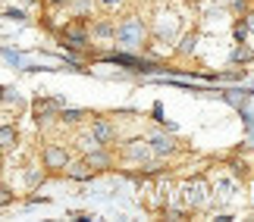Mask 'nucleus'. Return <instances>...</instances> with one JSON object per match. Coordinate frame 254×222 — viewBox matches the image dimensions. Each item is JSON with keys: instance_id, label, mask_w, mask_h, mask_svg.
<instances>
[{"instance_id": "obj_1", "label": "nucleus", "mask_w": 254, "mask_h": 222, "mask_svg": "<svg viewBox=\"0 0 254 222\" xmlns=\"http://www.w3.org/2000/svg\"><path fill=\"white\" fill-rule=\"evenodd\" d=\"M113 38H116V41H120L123 47H129V50H135V47H141V41H144V22H141V19H135V16L123 19V22L116 25Z\"/></svg>"}, {"instance_id": "obj_2", "label": "nucleus", "mask_w": 254, "mask_h": 222, "mask_svg": "<svg viewBox=\"0 0 254 222\" xmlns=\"http://www.w3.org/2000/svg\"><path fill=\"white\" fill-rule=\"evenodd\" d=\"M69 166V150L63 144H47L44 147V169H66Z\"/></svg>"}, {"instance_id": "obj_3", "label": "nucleus", "mask_w": 254, "mask_h": 222, "mask_svg": "<svg viewBox=\"0 0 254 222\" xmlns=\"http://www.w3.org/2000/svg\"><path fill=\"white\" fill-rule=\"evenodd\" d=\"M63 44L72 47V50H82V47L88 44V28L79 25V22H69L63 28Z\"/></svg>"}, {"instance_id": "obj_4", "label": "nucleus", "mask_w": 254, "mask_h": 222, "mask_svg": "<svg viewBox=\"0 0 254 222\" xmlns=\"http://www.w3.org/2000/svg\"><path fill=\"white\" fill-rule=\"evenodd\" d=\"M123 157L132 160V163H144V160L151 157V147H148L144 141H129V144L123 147Z\"/></svg>"}, {"instance_id": "obj_5", "label": "nucleus", "mask_w": 254, "mask_h": 222, "mask_svg": "<svg viewBox=\"0 0 254 222\" xmlns=\"http://www.w3.org/2000/svg\"><path fill=\"white\" fill-rule=\"evenodd\" d=\"M148 147H151V153H157V157H170V153L176 150V141L170 138V134H154V138H151V144H148Z\"/></svg>"}, {"instance_id": "obj_6", "label": "nucleus", "mask_w": 254, "mask_h": 222, "mask_svg": "<svg viewBox=\"0 0 254 222\" xmlns=\"http://www.w3.org/2000/svg\"><path fill=\"white\" fill-rule=\"evenodd\" d=\"M91 134H94V138L101 141V144H110V141L116 138V129H113V125L107 122V119H97V122L91 125Z\"/></svg>"}, {"instance_id": "obj_7", "label": "nucleus", "mask_w": 254, "mask_h": 222, "mask_svg": "<svg viewBox=\"0 0 254 222\" xmlns=\"http://www.w3.org/2000/svg\"><path fill=\"white\" fill-rule=\"evenodd\" d=\"M85 166L88 169H107V166H110V157H107L101 147H94V150L85 153Z\"/></svg>"}, {"instance_id": "obj_8", "label": "nucleus", "mask_w": 254, "mask_h": 222, "mask_svg": "<svg viewBox=\"0 0 254 222\" xmlns=\"http://www.w3.org/2000/svg\"><path fill=\"white\" fill-rule=\"evenodd\" d=\"M16 141H19L16 125H0V150H13Z\"/></svg>"}, {"instance_id": "obj_9", "label": "nucleus", "mask_w": 254, "mask_h": 222, "mask_svg": "<svg viewBox=\"0 0 254 222\" xmlns=\"http://www.w3.org/2000/svg\"><path fill=\"white\" fill-rule=\"evenodd\" d=\"M57 107H60L57 100H38V103H35V116H38V122H47V119H51V116L57 113Z\"/></svg>"}, {"instance_id": "obj_10", "label": "nucleus", "mask_w": 254, "mask_h": 222, "mask_svg": "<svg viewBox=\"0 0 254 222\" xmlns=\"http://www.w3.org/2000/svg\"><path fill=\"white\" fill-rule=\"evenodd\" d=\"M113 32H116V25L107 22V19H97V22L91 25V35L94 38H113Z\"/></svg>"}, {"instance_id": "obj_11", "label": "nucleus", "mask_w": 254, "mask_h": 222, "mask_svg": "<svg viewBox=\"0 0 254 222\" xmlns=\"http://www.w3.org/2000/svg\"><path fill=\"white\" fill-rule=\"evenodd\" d=\"M185 197H189V204H194V207H198L201 200H204V185H201V181H194V185H189V188H185Z\"/></svg>"}, {"instance_id": "obj_12", "label": "nucleus", "mask_w": 254, "mask_h": 222, "mask_svg": "<svg viewBox=\"0 0 254 222\" xmlns=\"http://www.w3.org/2000/svg\"><path fill=\"white\" fill-rule=\"evenodd\" d=\"M66 169H69L72 178H88V176H91V169H88L85 163H75V166H66Z\"/></svg>"}, {"instance_id": "obj_13", "label": "nucleus", "mask_w": 254, "mask_h": 222, "mask_svg": "<svg viewBox=\"0 0 254 222\" xmlns=\"http://www.w3.org/2000/svg\"><path fill=\"white\" fill-rule=\"evenodd\" d=\"M9 204H13V191L6 185H0V207H9Z\"/></svg>"}, {"instance_id": "obj_14", "label": "nucleus", "mask_w": 254, "mask_h": 222, "mask_svg": "<svg viewBox=\"0 0 254 222\" xmlns=\"http://www.w3.org/2000/svg\"><path fill=\"white\" fill-rule=\"evenodd\" d=\"M25 181H28V188L41 185V172H28V176H25Z\"/></svg>"}, {"instance_id": "obj_15", "label": "nucleus", "mask_w": 254, "mask_h": 222, "mask_svg": "<svg viewBox=\"0 0 254 222\" xmlns=\"http://www.w3.org/2000/svg\"><path fill=\"white\" fill-rule=\"evenodd\" d=\"M82 119V113L79 110H69V113H63V122H79Z\"/></svg>"}, {"instance_id": "obj_16", "label": "nucleus", "mask_w": 254, "mask_h": 222, "mask_svg": "<svg viewBox=\"0 0 254 222\" xmlns=\"http://www.w3.org/2000/svg\"><path fill=\"white\" fill-rule=\"evenodd\" d=\"M97 3H101L104 9H113V6H120V3H123V0H97Z\"/></svg>"}, {"instance_id": "obj_17", "label": "nucleus", "mask_w": 254, "mask_h": 222, "mask_svg": "<svg viewBox=\"0 0 254 222\" xmlns=\"http://www.w3.org/2000/svg\"><path fill=\"white\" fill-rule=\"evenodd\" d=\"M85 9H88V0H75V13H79V16H82V13H85Z\"/></svg>"}, {"instance_id": "obj_18", "label": "nucleus", "mask_w": 254, "mask_h": 222, "mask_svg": "<svg viewBox=\"0 0 254 222\" xmlns=\"http://www.w3.org/2000/svg\"><path fill=\"white\" fill-rule=\"evenodd\" d=\"M51 6H63V3H69V0H47Z\"/></svg>"}, {"instance_id": "obj_19", "label": "nucleus", "mask_w": 254, "mask_h": 222, "mask_svg": "<svg viewBox=\"0 0 254 222\" xmlns=\"http://www.w3.org/2000/svg\"><path fill=\"white\" fill-rule=\"evenodd\" d=\"M251 28H254V16H251Z\"/></svg>"}]
</instances>
